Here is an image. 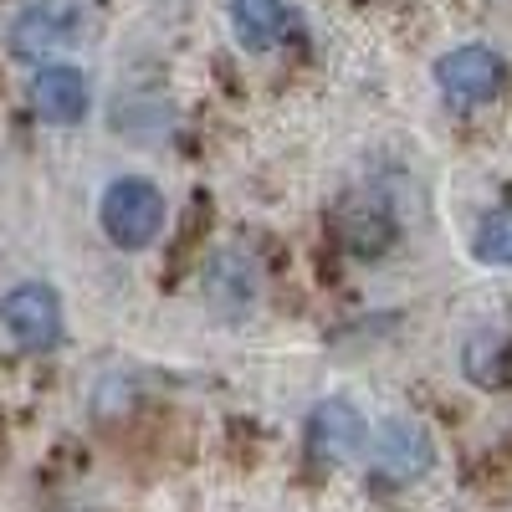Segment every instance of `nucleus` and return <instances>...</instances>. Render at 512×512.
I'll return each instance as SVG.
<instances>
[{
	"label": "nucleus",
	"instance_id": "obj_1",
	"mask_svg": "<svg viewBox=\"0 0 512 512\" xmlns=\"http://www.w3.org/2000/svg\"><path fill=\"white\" fill-rule=\"evenodd\" d=\"M98 221H103V231H108L113 246L139 251V246H149L164 231V195L149 180H139V175H123V180H113L103 190Z\"/></svg>",
	"mask_w": 512,
	"mask_h": 512
},
{
	"label": "nucleus",
	"instance_id": "obj_2",
	"mask_svg": "<svg viewBox=\"0 0 512 512\" xmlns=\"http://www.w3.org/2000/svg\"><path fill=\"white\" fill-rule=\"evenodd\" d=\"M77 36H82V11L72 0H31V6H21L11 16L6 47L21 62H47L52 52L77 47Z\"/></svg>",
	"mask_w": 512,
	"mask_h": 512
},
{
	"label": "nucleus",
	"instance_id": "obj_3",
	"mask_svg": "<svg viewBox=\"0 0 512 512\" xmlns=\"http://www.w3.org/2000/svg\"><path fill=\"white\" fill-rule=\"evenodd\" d=\"M0 323H6V333L31 354H47V349L62 344V303L47 282L11 287L0 297Z\"/></svg>",
	"mask_w": 512,
	"mask_h": 512
},
{
	"label": "nucleus",
	"instance_id": "obj_4",
	"mask_svg": "<svg viewBox=\"0 0 512 512\" xmlns=\"http://www.w3.org/2000/svg\"><path fill=\"white\" fill-rule=\"evenodd\" d=\"M431 461H436V446H431V431H425L420 420L410 415H390V420H379V431H374V482H415L431 472Z\"/></svg>",
	"mask_w": 512,
	"mask_h": 512
},
{
	"label": "nucleus",
	"instance_id": "obj_5",
	"mask_svg": "<svg viewBox=\"0 0 512 512\" xmlns=\"http://www.w3.org/2000/svg\"><path fill=\"white\" fill-rule=\"evenodd\" d=\"M256 297H262V267H256V256L246 246H221L216 256H210L205 267V303L216 318L226 323H241Z\"/></svg>",
	"mask_w": 512,
	"mask_h": 512
},
{
	"label": "nucleus",
	"instance_id": "obj_6",
	"mask_svg": "<svg viewBox=\"0 0 512 512\" xmlns=\"http://www.w3.org/2000/svg\"><path fill=\"white\" fill-rule=\"evenodd\" d=\"M436 88L451 108H482L502 93V57L492 47H456L436 62Z\"/></svg>",
	"mask_w": 512,
	"mask_h": 512
},
{
	"label": "nucleus",
	"instance_id": "obj_7",
	"mask_svg": "<svg viewBox=\"0 0 512 512\" xmlns=\"http://www.w3.org/2000/svg\"><path fill=\"white\" fill-rule=\"evenodd\" d=\"M31 108L47 118V123H57V128L82 123V118H88V108H93L88 77H82L77 67H62V62L41 67V72L31 77Z\"/></svg>",
	"mask_w": 512,
	"mask_h": 512
},
{
	"label": "nucleus",
	"instance_id": "obj_8",
	"mask_svg": "<svg viewBox=\"0 0 512 512\" xmlns=\"http://www.w3.org/2000/svg\"><path fill=\"white\" fill-rule=\"evenodd\" d=\"M364 441H369V425L349 400H323L308 415V451L318 461H349L364 451Z\"/></svg>",
	"mask_w": 512,
	"mask_h": 512
},
{
	"label": "nucleus",
	"instance_id": "obj_9",
	"mask_svg": "<svg viewBox=\"0 0 512 512\" xmlns=\"http://www.w3.org/2000/svg\"><path fill=\"white\" fill-rule=\"evenodd\" d=\"M333 231L354 256H379V251H390V241H395V216L374 195H349L344 205L333 210Z\"/></svg>",
	"mask_w": 512,
	"mask_h": 512
},
{
	"label": "nucleus",
	"instance_id": "obj_10",
	"mask_svg": "<svg viewBox=\"0 0 512 512\" xmlns=\"http://www.w3.org/2000/svg\"><path fill=\"white\" fill-rule=\"evenodd\" d=\"M231 26L241 47L267 52L287 36V0H231Z\"/></svg>",
	"mask_w": 512,
	"mask_h": 512
},
{
	"label": "nucleus",
	"instance_id": "obj_11",
	"mask_svg": "<svg viewBox=\"0 0 512 512\" xmlns=\"http://www.w3.org/2000/svg\"><path fill=\"white\" fill-rule=\"evenodd\" d=\"M472 251L487 267H512V205H497L492 216H482V226L472 236Z\"/></svg>",
	"mask_w": 512,
	"mask_h": 512
}]
</instances>
